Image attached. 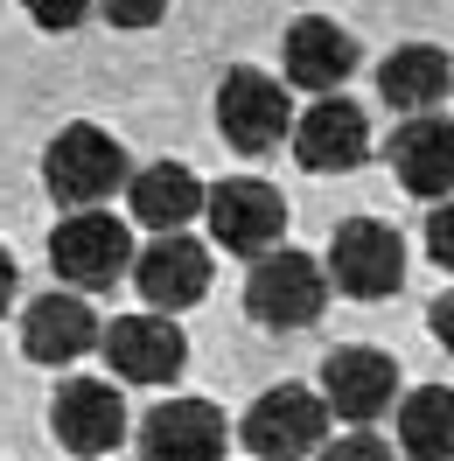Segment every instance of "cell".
Returning <instances> with one entry per match:
<instances>
[{"label": "cell", "mask_w": 454, "mask_h": 461, "mask_svg": "<svg viewBox=\"0 0 454 461\" xmlns=\"http://www.w3.org/2000/svg\"><path fill=\"white\" fill-rule=\"evenodd\" d=\"M426 252H433V266L454 273V196L433 203V217H426Z\"/></svg>", "instance_id": "cell-23"}, {"label": "cell", "mask_w": 454, "mask_h": 461, "mask_svg": "<svg viewBox=\"0 0 454 461\" xmlns=\"http://www.w3.org/2000/svg\"><path fill=\"white\" fill-rule=\"evenodd\" d=\"M322 308H329V273L308 252L273 245V252L252 259V273H245V315L259 329H308Z\"/></svg>", "instance_id": "cell-3"}, {"label": "cell", "mask_w": 454, "mask_h": 461, "mask_svg": "<svg viewBox=\"0 0 454 461\" xmlns=\"http://www.w3.org/2000/svg\"><path fill=\"white\" fill-rule=\"evenodd\" d=\"M329 280L350 301H385L405 287V238L385 217H350L329 238Z\"/></svg>", "instance_id": "cell-6"}, {"label": "cell", "mask_w": 454, "mask_h": 461, "mask_svg": "<svg viewBox=\"0 0 454 461\" xmlns=\"http://www.w3.org/2000/svg\"><path fill=\"white\" fill-rule=\"evenodd\" d=\"M398 189L420 203H448L454 196V119L448 113H405L392 140H385Z\"/></svg>", "instance_id": "cell-12"}, {"label": "cell", "mask_w": 454, "mask_h": 461, "mask_svg": "<svg viewBox=\"0 0 454 461\" xmlns=\"http://www.w3.org/2000/svg\"><path fill=\"white\" fill-rule=\"evenodd\" d=\"M50 427H57V440L70 447V455L85 461H105L126 440V392L119 384H105V377H70V384H57V399H50Z\"/></svg>", "instance_id": "cell-9"}, {"label": "cell", "mask_w": 454, "mask_h": 461, "mask_svg": "<svg viewBox=\"0 0 454 461\" xmlns=\"http://www.w3.org/2000/svg\"><path fill=\"white\" fill-rule=\"evenodd\" d=\"M314 455H322V461H398V455H392V440H385V433H370V427L336 433V440H322Z\"/></svg>", "instance_id": "cell-20"}, {"label": "cell", "mask_w": 454, "mask_h": 461, "mask_svg": "<svg viewBox=\"0 0 454 461\" xmlns=\"http://www.w3.org/2000/svg\"><path fill=\"white\" fill-rule=\"evenodd\" d=\"M448 91H454V63H448V50H433V42H405V50H392L385 70H377V98H385L392 113H433Z\"/></svg>", "instance_id": "cell-17"}, {"label": "cell", "mask_w": 454, "mask_h": 461, "mask_svg": "<svg viewBox=\"0 0 454 461\" xmlns=\"http://www.w3.org/2000/svg\"><path fill=\"white\" fill-rule=\"evenodd\" d=\"M392 399H398V364L385 349H364V343L329 349V364H322V405H329L336 420L370 427Z\"/></svg>", "instance_id": "cell-14"}, {"label": "cell", "mask_w": 454, "mask_h": 461, "mask_svg": "<svg viewBox=\"0 0 454 461\" xmlns=\"http://www.w3.org/2000/svg\"><path fill=\"white\" fill-rule=\"evenodd\" d=\"M238 440H245L259 461H301L329 440V405H322V392H308V384H273L266 399L245 405Z\"/></svg>", "instance_id": "cell-5"}, {"label": "cell", "mask_w": 454, "mask_h": 461, "mask_svg": "<svg viewBox=\"0 0 454 461\" xmlns=\"http://www.w3.org/2000/svg\"><path fill=\"white\" fill-rule=\"evenodd\" d=\"M91 7H98V0H22V14L50 35H70L77 22H91Z\"/></svg>", "instance_id": "cell-21"}, {"label": "cell", "mask_w": 454, "mask_h": 461, "mask_svg": "<svg viewBox=\"0 0 454 461\" xmlns=\"http://www.w3.org/2000/svg\"><path fill=\"white\" fill-rule=\"evenodd\" d=\"M133 287H141L147 308L161 315H182L210 294V245L189 238V230H154V245L133 252Z\"/></svg>", "instance_id": "cell-10"}, {"label": "cell", "mask_w": 454, "mask_h": 461, "mask_svg": "<svg viewBox=\"0 0 454 461\" xmlns=\"http://www.w3.org/2000/svg\"><path fill=\"white\" fill-rule=\"evenodd\" d=\"M217 133H224L238 154H273V147L294 133V98H286V85H273L252 63L224 70V85H217Z\"/></svg>", "instance_id": "cell-7"}, {"label": "cell", "mask_w": 454, "mask_h": 461, "mask_svg": "<svg viewBox=\"0 0 454 461\" xmlns=\"http://www.w3.org/2000/svg\"><path fill=\"white\" fill-rule=\"evenodd\" d=\"M398 455L405 461H454V392L420 384L398 399Z\"/></svg>", "instance_id": "cell-19"}, {"label": "cell", "mask_w": 454, "mask_h": 461, "mask_svg": "<svg viewBox=\"0 0 454 461\" xmlns=\"http://www.w3.org/2000/svg\"><path fill=\"white\" fill-rule=\"evenodd\" d=\"M126 147L105 133V126H91V119H70L50 154H42V189L63 203V210H91V203H113L126 189Z\"/></svg>", "instance_id": "cell-1"}, {"label": "cell", "mask_w": 454, "mask_h": 461, "mask_svg": "<svg viewBox=\"0 0 454 461\" xmlns=\"http://www.w3.org/2000/svg\"><path fill=\"white\" fill-rule=\"evenodd\" d=\"M91 349H98V315L77 287L29 301V315H22V357L29 364H77Z\"/></svg>", "instance_id": "cell-16"}, {"label": "cell", "mask_w": 454, "mask_h": 461, "mask_svg": "<svg viewBox=\"0 0 454 461\" xmlns=\"http://www.w3.org/2000/svg\"><path fill=\"white\" fill-rule=\"evenodd\" d=\"M286 140H294V161L308 175H350V168L370 161V119H364V105L322 91V105H308V113L294 119Z\"/></svg>", "instance_id": "cell-11"}, {"label": "cell", "mask_w": 454, "mask_h": 461, "mask_svg": "<svg viewBox=\"0 0 454 461\" xmlns=\"http://www.w3.org/2000/svg\"><path fill=\"white\" fill-rule=\"evenodd\" d=\"M203 224L217 238V252H238V259H259L273 252L286 230V196L259 175H224L217 189H203Z\"/></svg>", "instance_id": "cell-4"}, {"label": "cell", "mask_w": 454, "mask_h": 461, "mask_svg": "<svg viewBox=\"0 0 454 461\" xmlns=\"http://www.w3.org/2000/svg\"><path fill=\"white\" fill-rule=\"evenodd\" d=\"M280 63H286V85L294 91H342L350 85V70H357V35L336 29L329 14H301L280 42Z\"/></svg>", "instance_id": "cell-15"}, {"label": "cell", "mask_w": 454, "mask_h": 461, "mask_svg": "<svg viewBox=\"0 0 454 461\" xmlns=\"http://www.w3.org/2000/svg\"><path fill=\"white\" fill-rule=\"evenodd\" d=\"M14 287H22V273H14V252L0 245V315L14 308Z\"/></svg>", "instance_id": "cell-25"}, {"label": "cell", "mask_w": 454, "mask_h": 461, "mask_svg": "<svg viewBox=\"0 0 454 461\" xmlns=\"http://www.w3.org/2000/svg\"><path fill=\"white\" fill-rule=\"evenodd\" d=\"M98 7H105L113 29H154V22L168 14V0H98Z\"/></svg>", "instance_id": "cell-22"}, {"label": "cell", "mask_w": 454, "mask_h": 461, "mask_svg": "<svg viewBox=\"0 0 454 461\" xmlns=\"http://www.w3.org/2000/svg\"><path fill=\"white\" fill-rule=\"evenodd\" d=\"M98 343H105V364H113L119 384H175V377L189 371V336H182L175 315H161V308L105 321Z\"/></svg>", "instance_id": "cell-8"}, {"label": "cell", "mask_w": 454, "mask_h": 461, "mask_svg": "<svg viewBox=\"0 0 454 461\" xmlns=\"http://www.w3.org/2000/svg\"><path fill=\"white\" fill-rule=\"evenodd\" d=\"M126 210L147 230H182L189 217H203V182L182 161H154V168L126 175Z\"/></svg>", "instance_id": "cell-18"}, {"label": "cell", "mask_w": 454, "mask_h": 461, "mask_svg": "<svg viewBox=\"0 0 454 461\" xmlns=\"http://www.w3.org/2000/svg\"><path fill=\"white\" fill-rule=\"evenodd\" d=\"M50 266H57L63 287L105 294L133 273V230H126V217H105L98 203H91V210H70L57 224V238H50Z\"/></svg>", "instance_id": "cell-2"}, {"label": "cell", "mask_w": 454, "mask_h": 461, "mask_svg": "<svg viewBox=\"0 0 454 461\" xmlns=\"http://www.w3.org/2000/svg\"><path fill=\"white\" fill-rule=\"evenodd\" d=\"M141 461H224L231 427L210 399H161L141 420Z\"/></svg>", "instance_id": "cell-13"}, {"label": "cell", "mask_w": 454, "mask_h": 461, "mask_svg": "<svg viewBox=\"0 0 454 461\" xmlns=\"http://www.w3.org/2000/svg\"><path fill=\"white\" fill-rule=\"evenodd\" d=\"M426 329H433V336H440V349H448V357H454V287L440 294L433 308H426Z\"/></svg>", "instance_id": "cell-24"}]
</instances>
